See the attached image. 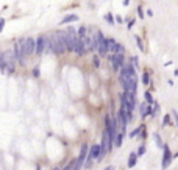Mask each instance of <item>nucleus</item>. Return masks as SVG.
Wrapping results in <instances>:
<instances>
[{
    "instance_id": "obj_1",
    "label": "nucleus",
    "mask_w": 178,
    "mask_h": 170,
    "mask_svg": "<svg viewBox=\"0 0 178 170\" xmlns=\"http://www.w3.org/2000/svg\"><path fill=\"white\" fill-rule=\"evenodd\" d=\"M52 52L56 55H63L66 52L64 45V31H56L52 36Z\"/></svg>"
},
{
    "instance_id": "obj_2",
    "label": "nucleus",
    "mask_w": 178,
    "mask_h": 170,
    "mask_svg": "<svg viewBox=\"0 0 178 170\" xmlns=\"http://www.w3.org/2000/svg\"><path fill=\"white\" fill-rule=\"evenodd\" d=\"M77 30L73 27H69V30L64 33V45H66V50L69 52H73L75 50V42H77Z\"/></svg>"
},
{
    "instance_id": "obj_3",
    "label": "nucleus",
    "mask_w": 178,
    "mask_h": 170,
    "mask_svg": "<svg viewBox=\"0 0 178 170\" xmlns=\"http://www.w3.org/2000/svg\"><path fill=\"white\" fill-rule=\"evenodd\" d=\"M14 58L21 64L25 63V39H19L14 44Z\"/></svg>"
},
{
    "instance_id": "obj_4",
    "label": "nucleus",
    "mask_w": 178,
    "mask_h": 170,
    "mask_svg": "<svg viewBox=\"0 0 178 170\" xmlns=\"http://www.w3.org/2000/svg\"><path fill=\"white\" fill-rule=\"evenodd\" d=\"M3 61H5V72L13 73L16 69V58L13 52H5L3 53Z\"/></svg>"
},
{
    "instance_id": "obj_5",
    "label": "nucleus",
    "mask_w": 178,
    "mask_h": 170,
    "mask_svg": "<svg viewBox=\"0 0 178 170\" xmlns=\"http://www.w3.org/2000/svg\"><path fill=\"white\" fill-rule=\"evenodd\" d=\"M110 59H111V64H113V70L114 72H119L120 67L124 66L125 56H124V53H114V55L110 56Z\"/></svg>"
},
{
    "instance_id": "obj_6",
    "label": "nucleus",
    "mask_w": 178,
    "mask_h": 170,
    "mask_svg": "<svg viewBox=\"0 0 178 170\" xmlns=\"http://www.w3.org/2000/svg\"><path fill=\"white\" fill-rule=\"evenodd\" d=\"M45 42H47V38L45 36H39L36 41H35V53L38 56H41L44 52H45Z\"/></svg>"
},
{
    "instance_id": "obj_7",
    "label": "nucleus",
    "mask_w": 178,
    "mask_h": 170,
    "mask_svg": "<svg viewBox=\"0 0 178 170\" xmlns=\"http://www.w3.org/2000/svg\"><path fill=\"white\" fill-rule=\"evenodd\" d=\"M162 151H164V154H162V168L166 170L170 165V162H172V151H170L169 145H164L162 147Z\"/></svg>"
},
{
    "instance_id": "obj_8",
    "label": "nucleus",
    "mask_w": 178,
    "mask_h": 170,
    "mask_svg": "<svg viewBox=\"0 0 178 170\" xmlns=\"http://www.w3.org/2000/svg\"><path fill=\"white\" fill-rule=\"evenodd\" d=\"M35 53V39L33 38H27L25 39V56H30Z\"/></svg>"
},
{
    "instance_id": "obj_9",
    "label": "nucleus",
    "mask_w": 178,
    "mask_h": 170,
    "mask_svg": "<svg viewBox=\"0 0 178 170\" xmlns=\"http://www.w3.org/2000/svg\"><path fill=\"white\" fill-rule=\"evenodd\" d=\"M117 41L113 39V38H106V50L108 53H116V49H117Z\"/></svg>"
},
{
    "instance_id": "obj_10",
    "label": "nucleus",
    "mask_w": 178,
    "mask_h": 170,
    "mask_svg": "<svg viewBox=\"0 0 178 170\" xmlns=\"http://www.w3.org/2000/svg\"><path fill=\"white\" fill-rule=\"evenodd\" d=\"M78 56H83L84 53H86V50H84V45H83V41H81V38H77V42H75V50H73Z\"/></svg>"
},
{
    "instance_id": "obj_11",
    "label": "nucleus",
    "mask_w": 178,
    "mask_h": 170,
    "mask_svg": "<svg viewBox=\"0 0 178 170\" xmlns=\"http://www.w3.org/2000/svg\"><path fill=\"white\" fill-rule=\"evenodd\" d=\"M139 111H141V116H142V117H147V116L152 114V105H148V103H142L141 108H139Z\"/></svg>"
},
{
    "instance_id": "obj_12",
    "label": "nucleus",
    "mask_w": 178,
    "mask_h": 170,
    "mask_svg": "<svg viewBox=\"0 0 178 170\" xmlns=\"http://www.w3.org/2000/svg\"><path fill=\"white\" fill-rule=\"evenodd\" d=\"M75 21H78V16H77V14H67V16L61 21V25H66V24H69V22H75Z\"/></svg>"
},
{
    "instance_id": "obj_13",
    "label": "nucleus",
    "mask_w": 178,
    "mask_h": 170,
    "mask_svg": "<svg viewBox=\"0 0 178 170\" xmlns=\"http://www.w3.org/2000/svg\"><path fill=\"white\" fill-rule=\"evenodd\" d=\"M122 139H124V133H117V134L114 136V142H113V144H114L116 147H120V145H122Z\"/></svg>"
},
{
    "instance_id": "obj_14",
    "label": "nucleus",
    "mask_w": 178,
    "mask_h": 170,
    "mask_svg": "<svg viewBox=\"0 0 178 170\" xmlns=\"http://www.w3.org/2000/svg\"><path fill=\"white\" fill-rule=\"evenodd\" d=\"M136 161H138L136 153H131V154H130V158H128V167H130V168H131V167H134V165H136Z\"/></svg>"
},
{
    "instance_id": "obj_15",
    "label": "nucleus",
    "mask_w": 178,
    "mask_h": 170,
    "mask_svg": "<svg viewBox=\"0 0 178 170\" xmlns=\"http://www.w3.org/2000/svg\"><path fill=\"white\" fill-rule=\"evenodd\" d=\"M153 139H155L156 147H159V148H162V147H164V144H162V140H161V136H159L158 133H155V134H153Z\"/></svg>"
},
{
    "instance_id": "obj_16",
    "label": "nucleus",
    "mask_w": 178,
    "mask_h": 170,
    "mask_svg": "<svg viewBox=\"0 0 178 170\" xmlns=\"http://www.w3.org/2000/svg\"><path fill=\"white\" fill-rule=\"evenodd\" d=\"M141 81H142V84H148V83H150V75H148L147 72H144V73H142Z\"/></svg>"
},
{
    "instance_id": "obj_17",
    "label": "nucleus",
    "mask_w": 178,
    "mask_h": 170,
    "mask_svg": "<svg viewBox=\"0 0 178 170\" xmlns=\"http://www.w3.org/2000/svg\"><path fill=\"white\" fill-rule=\"evenodd\" d=\"M145 151H147L145 145H141V147L138 148V151H136V156H138V158H139V156H144V154H145Z\"/></svg>"
},
{
    "instance_id": "obj_18",
    "label": "nucleus",
    "mask_w": 178,
    "mask_h": 170,
    "mask_svg": "<svg viewBox=\"0 0 178 170\" xmlns=\"http://www.w3.org/2000/svg\"><path fill=\"white\" fill-rule=\"evenodd\" d=\"M77 36H78V38L86 36V27H80V28H78V31H77Z\"/></svg>"
},
{
    "instance_id": "obj_19",
    "label": "nucleus",
    "mask_w": 178,
    "mask_h": 170,
    "mask_svg": "<svg viewBox=\"0 0 178 170\" xmlns=\"http://www.w3.org/2000/svg\"><path fill=\"white\" fill-rule=\"evenodd\" d=\"M144 95H145V102H147L148 105H153V97H152V94H150V92L147 91V92H145Z\"/></svg>"
},
{
    "instance_id": "obj_20",
    "label": "nucleus",
    "mask_w": 178,
    "mask_h": 170,
    "mask_svg": "<svg viewBox=\"0 0 178 170\" xmlns=\"http://www.w3.org/2000/svg\"><path fill=\"white\" fill-rule=\"evenodd\" d=\"M134 39H136V42H138V47H139V50H141V52H144V44H142V39H141L139 36H134Z\"/></svg>"
},
{
    "instance_id": "obj_21",
    "label": "nucleus",
    "mask_w": 178,
    "mask_h": 170,
    "mask_svg": "<svg viewBox=\"0 0 178 170\" xmlns=\"http://www.w3.org/2000/svg\"><path fill=\"white\" fill-rule=\"evenodd\" d=\"M153 105H155V108H153V111H152V116H153V117H156V116L159 114V109H161V108H159V105H158V103H153Z\"/></svg>"
},
{
    "instance_id": "obj_22",
    "label": "nucleus",
    "mask_w": 178,
    "mask_h": 170,
    "mask_svg": "<svg viewBox=\"0 0 178 170\" xmlns=\"http://www.w3.org/2000/svg\"><path fill=\"white\" fill-rule=\"evenodd\" d=\"M170 120H172V117H170L169 114H166V116H164V119H162V125H164V126L170 125Z\"/></svg>"
},
{
    "instance_id": "obj_23",
    "label": "nucleus",
    "mask_w": 178,
    "mask_h": 170,
    "mask_svg": "<svg viewBox=\"0 0 178 170\" xmlns=\"http://www.w3.org/2000/svg\"><path fill=\"white\" fill-rule=\"evenodd\" d=\"M142 128H144V125H141L139 128H136L134 131H131V133H130V137H136V136H138V134L141 133V130H142Z\"/></svg>"
},
{
    "instance_id": "obj_24",
    "label": "nucleus",
    "mask_w": 178,
    "mask_h": 170,
    "mask_svg": "<svg viewBox=\"0 0 178 170\" xmlns=\"http://www.w3.org/2000/svg\"><path fill=\"white\" fill-rule=\"evenodd\" d=\"M170 117H172V119L175 120V125L178 126V112H176L175 109H172V112H170Z\"/></svg>"
},
{
    "instance_id": "obj_25",
    "label": "nucleus",
    "mask_w": 178,
    "mask_h": 170,
    "mask_svg": "<svg viewBox=\"0 0 178 170\" xmlns=\"http://www.w3.org/2000/svg\"><path fill=\"white\" fill-rule=\"evenodd\" d=\"M105 21H106L108 24H114V19H113V14H111V13H106V14H105Z\"/></svg>"
},
{
    "instance_id": "obj_26",
    "label": "nucleus",
    "mask_w": 178,
    "mask_h": 170,
    "mask_svg": "<svg viewBox=\"0 0 178 170\" xmlns=\"http://www.w3.org/2000/svg\"><path fill=\"white\" fill-rule=\"evenodd\" d=\"M92 61H94V66H96V67H100V58H99L97 55H94Z\"/></svg>"
},
{
    "instance_id": "obj_27",
    "label": "nucleus",
    "mask_w": 178,
    "mask_h": 170,
    "mask_svg": "<svg viewBox=\"0 0 178 170\" xmlns=\"http://www.w3.org/2000/svg\"><path fill=\"white\" fill-rule=\"evenodd\" d=\"M139 134H141V137H142V139H145V137H147V130H145V126L141 130V133H139Z\"/></svg>"
},
{
    "instance_id": "obj_28",
    "label": "nucleus",
    "mask_w": 178,
    "mask_h": 170,
    "mask_svg": "<svg viewBox=\"0 0 178 170\" xmlns=\"http://www.w3.org/2000/svg\"><path fill=\"white\" fill-rule=\"evenodd\" d=\"M138 14L141 19H144V11H142V7H138Z\"/></svg>"
},
{
    "instance_id": "obj_29",
    "label": "nucleus",
    "mask_w": 178,
    "mask_h": 170,
    "mask_svg": "<svg viewBox=\"0 0 178 170\" xmlns=\"http://www.w3.org/2000/svg\"><path fill=\"white\" fill-rule=\"evenodd\" d=\"M3 25H5V19H0V33L3 30Z\"/></svg>"
},
{
    "instance_id": "obj_30",
    "label": "nucleus",
    "mask_w": 178,
    "mask_h": 170,
    "mask_svg": "<svg viewBox=\"0 0 178 170\" xmlns=\"http://www.w3.org/2000/svg\"><path fill=\"white\" fill-rule=\"evenodd\" d=\"M114 22H119V24H122V22H124V19H122L120 16H116V21H114Z\"/></svg>"
},
{
    "instance_id": "obj_31",
    "label": "nucleus",
    "mask_w": 178,
    "mask_h": 170,
    "mask_svg": "<svg viewBox=\"0 0 178 170\" xmlns=\"http://www.w3.org/2000/svg\"><path fill=\"white\" fill-rule=\"evenodd\" d=\"M133 25H134V19H131V21L128 22V28L131 30V27H133Z\"/></svg>"
},
{
    "instance_id": "obj_32",
    "label": "nucleus",
    "mask_w": 178,
    "mask_h": 170,
    "mask_svg": "<svg viewBox=\"0 0 178 170\" xmlns=\"http://www.w3.org/2000/svg\"><path fill=\"white\" fill-rule=\"evenodd\" d=\"M33 75L35 77H39V69H33Z\"/></svg>"
},
{
    "instance_id": "obj_33",
    "label": "nucleus",
    "mask_w": 178,
    "mask_h": 170,
    "mask_svg": "<svg viewBox=\"0 0 178 170\" xmlns=\"http://www.w3.org/2000/svg\"><path fill=\"white\" fill-rule=\"evenodd\" d=\"M147 16H153V11L152 10H147Z\"/></svg>"
},
{
    "instance_id": "obj_34",
    "label": "nucleus",
    "mask_w": 178,
    "mask_h": 170,
    "mask_svg": "<svg viewBox=\"0 0 178 170\" xmlns=\"http://www.w3.org/2000/svg\"><path fill=\"white\" fill-rule=\"evenodd\" d=\"M128 3H130V0H124V5L125 7H128Z\"/></svg>"
},
{
    "instance_id": "obj_35",
    "label": "nucleus",
    "mask_w": 178,
    "mask_h": 170,
    "mask_svg": "<svg viewBox=\"0 0 178 170\" xmlns=\"http://www.w3.org/2000/svg\"><path fill=\"white\" fill-rule=\"evenodd\" d=\"M173 75H175V77H178V69H175V72H173Z\"/></svg>"
},
{
    "instance_id": "obj_36",
    "label": "nucleus",
    "mask_w": 178,
    "mask_h": 170,
    "mask_svg": "<svg viewBox=\"0 0 178 170\" xmlns=\"http://www.w3.org/2000/svg\"><path fill=\"white\" fill-rule=\"evenodd\" d=\"M103 170H113V167H106V168H103Z\"/></svg>"
},
{
    "instance_id": "obj_37",
    "label": "nucleus",
    "mask_w": 178,
    "mask_h": 170,
    "mask_svg": "<svg viewBox=\"0 0 178 170\" xmlns=\"http://www.w3.org/2000/svg\"><path fill=\"white\" fill-rule=\"evenodd\" d=\"M53 170H59V167H55V168H53Z\"/></svg>"
}]
</instances>
